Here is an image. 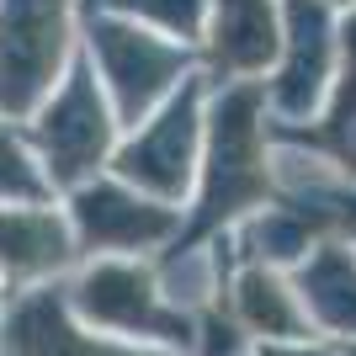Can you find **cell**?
Returning a JSON list of instances; mask_svg holds the SVG:
<instances>
[{
  "label": "cell",
  "mask_w": 356,
  "mask_h": 356,
  "mask_svg": "<svg viewBox=\"0 0 356 356\" xmlns=\"http://www.w3.org/2000/svg\"><path fill=\"white\" fill-rule=\"evenodd\" d=\"M261 90L234 86L213 118V154L202 181V223H218L229 213L250 208L271 192L266 160H261Z\"/></svg>",
  "instance_id": "6da1fadb"
},
{
  "label": "cell",
  "mask_w": 356,
  "mask_h": 356,
  "mask_svg": "<svg viewBox=\"0 0 356 356\" xmlns=\"http://www.w3.org/2000/svg\"><path fill=\"white\" fill-rule=\"evenodd\" d=\"M70 48V0H0V102L22 112L54 86Z\"/></svg>",
  "instance_id": "7a4b0ae2"
},
{
  "label": "cell",
  "mask_w": 356,
  "mask_h": 356,
  "mask_svg": "<svg viewBox=\"0 0 356 356\" xmlns=\"http://www.w3.org/2000/svg\"><path fill=\"white\" fill-rule=\"evenodd\" d=\"M38 138H43V154L54 165L59 181L86 176L90 165L102 160L106 149V112H102V96H96V80L86 70L70 74V86L48 102L43 122H38Z\"/></svg>",
  "instance_id": "3957f363"
},
{
  "label": "cell",
  "mask_w": 356,
  "mask_h": 356,
  "mask_svg": "<svg viewBox=\"0 0 356 356\" xmlns=\"http://www.w3.org/2000/svg\"><path fill=\"white\" fill-rule=\"evenodd\" d=\"M282 48H287V59H282V74H277V106L282 112H309L335 80L325 0H287Z\"/></svg>",
  "instance_id": "277c9868"
},
{
  "label": "cell",
  "mask_w": 356,
  "mask_h": 356,
  "mask_svg": "<svg viewBox=\"0 0 356 356\" xmlns=\"http://www.w3.org/2000/svg\"><path fill=\"white\" fill-rule=\"evenodd\" d=\"M192 144H197V90L186 86L160 112V122H149L138 134V144L122 154V170L134 181H144L149 192L176 197L192 176Z\"/></svg>",
  "instance_id": "5b68a950"
},
{
  "label": "cell",
  "mask_w": 356,
  "mask_h": 356,
  "mask_svg": "<svg viewBox=\"0 0 356 356\" xmlns=\"http://www.w3.org/2000/svg\"><path fill=\"white\" fill-rule=\"evenodd\" d=\"M282 54L271 0H213V64L223 74H255Z\"/></svg>",
  "instance_id": "8992f818"
},
{
  "label": "cell",
  "mask_w": 356,
  "mask_h": 356,
  "mask_svg": "<svg viewBox=\"0 0 356 356\" xmlns=\"http://www.w3.org/2000/svg\"><path fill=\"white\" fill-rule=\"evenodd\" d=\"M287 134L303 138L309 149H325L330 160L356 181V11L346 16V27H341V70L330 80L325 118L314 122L309 134H298V128H287Z\"/></svg>",
  "instance_id": "52a82bcc"
},
{
  "label": "cell",
  "mask_w": 356,
  "mask_h": 356,
  "mask_svg": "<svg viewBox=\"0 0 356 356\" xmlns=\"http://www.w3.org/2000/svg\"><path fill=\"white\" fill-rule=\"evenodd\" d=\"M80 223H86L90 245H144V239L170 229V213L154 208V202H138L128 192L102 186V192L80 197Z\"/></svg>",
  "instance_id": "ba28073f"
},
{
  "label": "cell",
  "mask_w": 356,
  "mask_h": 356,
  "mask_svg": "<svg viewBox=\"0 0 356 356\" xmlns=\"http://www.w3.org/2000/svg\"><path fill=\"white\" fill-rule=\"evenodd\" d=\"M303 309H314L330 330L356 335V261L341 245H325L303 266Z\"/></svg>",
  "instance_id": "9c48e42d"
},
{
  "label": "cell",
  "mask_w": 356,
  "mask_h": 356,
  "mask_svg": "<svg viewBox=\"0 0 356 356\" xmlns=\"http://www.w3.org/2000/svg\"><path fill=\"white\" fill-rule=\"evenodd\" d=\"M64 261V229L54 213H0V266L11 271H48Z\"/></svg>",
  "instance_id": "30bf717a"
},
{
  "label": "cell",
  "mask_w": 356,
  "mask_h": 356,
  "mask_svg": "<svg viewBox=\"0 0 356 356\" xmlns=\"http://www.w3.org/2000/svg\"><path fill=\"white\" fill-rule=\"evenodd\" d=\"M86 303L102 319H112V325H138V330H149V325H170L160 314V303H154V293H149V277L144 271H90L86 277Z\"/></svg>",
  "instance_id": "8fae6325"
},
{
  "label": "cell",
  "mask_w": 356,
  "mask_h": 356,
  "mask_svg": "<svg viewBox=\"0 0 356 356\" xmlns=\"http://www.w3.org/2000/svg\"><path fill=\"white\" fill-rule=\"evenodd\" d=\"M170 64H176V54L160 43H138V59H134V32H106V70H112V80H118L122 102L128 106H144L154 90L165 86V74H170Z\"/></svg>",
  "instance_id": "7c38bea8"
},
{
  "label": "cell",
  "mask_w": 356,
  "mask_h": 356,
  "mask_svg": "<svg viewBox=\"0 0 356 356\" xmlns=\"http://www.w3.org/2000/svg\"><path fill=\"white\" fill-rule=\"evenodd\" d=\"M239 309H245V319H250V330H261V335H303L309 330V319H303V309H298V298L287 293L271 271H245L239 277Z\"/></svg>",
  "instance_id": "4fadbf2b"
},
{
  "label": "cell",
  "mask_w": 356,
  "mask_h": 356,
  "mask_svg": "<svg viewBox=\"0 0 356 356\" xmlns=\"http://www.w3.org/2000/svg\"><path fill=\"white\" fill-rule=\"evenodd\" d=\"M0 197H43V181H38L32 160L6 128H0Z\"/></svg>",
  "instance_id": "5bb4252c"
},
{
  "label": "cell",
  "mask_w": 356,
  "mask_h": 356,
  "mask_svg": "<svg viewBox=\"0 0 356 356\" xmlns=\"http://www.w3.org/2000/svg\"><path fill=\"white\" fill-rule=\"evenodd\" d=\"M271 356H325V351H271Z\"/></svg>",
  "instance_id": "9a60e30c"
},
{
  "label": "cell",
  "mask_w": 356,
  "mask_h": 356,
  "mask_svg": "<svg viewBox=\"0 0 356 356\" xmlns=\"http://www.w3.org/2000/svg\"><path fill=\"white\" fill-rule=\"evenodd\" d=\"M351 6H356V0H351Z\"/></svg>",
  "instance_id": "2e32d148"
}]
</instances>
